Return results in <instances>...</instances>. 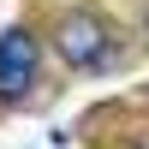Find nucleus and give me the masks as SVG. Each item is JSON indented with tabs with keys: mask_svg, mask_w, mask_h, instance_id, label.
I'll use <instances>...</instances> for the list:
<instances>
[{
	"mask_svg": "<svg viewBox=\"0 0 149 149\" xmlns=\"http://www.w3.org/2000/svg\"><path fill=\"white\" fill-rule=\"evenodd\" d=\"M54 54L66 60L72 72H107L119 60V42H113V24L102 12H66L54 24Z\"/></svg>",
	"mask_w": 149,
	"mask_h": 149,
	"instance_id": "obj_1",
	"label": "nucleus"
},
{
	"mask_svg": "<svg viewBox=\"0 0 149 149\" xmlns=\"http://www.w3.org/2000/svg\"><path fill=\"white\" fill-rule=\"evenodd\" d=\"M36 72H42V42H36V30H24V24L0 30V107H18L24 95L36 90Z\"/></svg>",
	"mask_w": 149,
	"mask_h": 149,
	"instance_id": "obj_2",
	"label": "nucleus"
},
{
	"mask_svg": "<svg viewBox=\"0 0 149 149\" xmlns=\"http://www.w3.org/2000/svg\"><path fill=\"white\" fill-rule=\"evenodd\" d=\"M143 30H149V6H143Z\"/></svg>",
	"mask_w": 149,
	"mask_h": 149,
	"instance_id": "obj_3",
	"label": "nucleus"
}]
</instances>
